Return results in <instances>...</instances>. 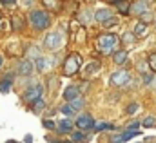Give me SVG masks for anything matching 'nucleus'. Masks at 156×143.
I'll use <instances>...</instances> for the list:
<instances>
[{"mask_svg":"<svg viewBox=\"0 0 156 143\" xmlns=\"http://www.w3.org/2000/svg\"><path fill=\"white\" fill-rule=\"evenodd\" d=\"M134 40H136V36L133 35V33H129V31L122 35V42H123L125 45H133V44H134Z\"/></svg>","mask_w":156,"mask_h":143,"instance_id":"obj_19","label":"nucleus"},{"mask_svg":"<svg viewBox=\"0 0 156 143\" xmlns=\"http://www.w3.org/2000/svg\"><path fill=\"white\" fill-rule=\"evenodd\" d=\"M29 22H31V26L35 27V29H47L49 27V15L45 13V11H42V9H35V11H31L29 13Z\"/></svg>","mask_w":156,"mask_h":143,"instance_id":"obj_1","label":"nucleus"},{"mask_svg":"<svg viewBox=\"0 0 156 143\" xmlns=\"http://www.w3.org/2000/svg\"><path fill=\"white\" fill-rule=\"evenodd\" d=\"M147 11V0H138L136 4L131 5V13L133 15H144Z\"/></svg>","mask_w":156,"mask_h":143,"instance_id":"obj_11","label":"nucleus"},{"mask_svg":"<svg viewBox=\"0 0 156 143\" xmlns=\"http://www.w3.org/2000/svg\"><path fill=\"white\" fill-rule=\"evenodd\" d=\"M113 60H115V64L122 65V64L127 60V53H125V51H116V53L113 54Z\"/></svg>","mask_w":156,"mask_h":143,"instance_id":"obj_16","label":"nucleus"},{"mask_svg":"<svg viewBox=\"0 0 156 143\" xmlns=\"http://www.w3.org/2000/svg\"><path fill=\"white\" fill-rule=\"evenodd\" d=\"M42 92H44V87H42V85H38V83L31 85V87L24 92V102H27V103H35L37 100L42 98Z\"/></svg>","mask_w":156,"mask_h":143,"instance_id":"obj_5","label":"nucleus"},{"mask_svg":"<svg viewBox=\"0 0 156 143\" xmlns=\"http://www.w3.org/2000/svg\"><path fill=\"white\" fill-rule=\"evenodd\" d=\"M44 107H45V102L40 98V100H37V102H35V107H33V109H35V112H40Z\"/></svg>","mask_w":156,"mask_h":143,"instance_id":"obj_26","label":"nucleus"},{"mask_svg":"<svg viewBox=\"0 0 156 143\" xmlns=\"http://www.w3.org/2000/svg\"><path fill=\"white\" fill-rule=\"evenodd\" d=\"M82 38H83V29H80V33L76 36V42H82Z\"/></svg>","mask_w":156,"mask_h":143,"instance_id":"obj_39","label":"nucleus"},{"mask_svg":"<svg viewBox=\"0 0 156 143\" xmlns=\"http://www.w3.org/2000/svg\"><path fill=\"white\" fill-rule=\"evenodd\" d=\"M2 64H4V58H2V54H0V67H2Z\"/></svg>","mask_w":156,"mask_h":143,"instance_id":"obj_41","label":"nucleus"},{"mask_svg":"<svg viewBox=\"0 0 156 143\" xmlns=\"http://www.w3.org/2000/svg\"><path fill=\"white\" fill-rule=\"evenodd\" d=\"M0 2H2L4 5H11V4H15L16 0H0Z\"/></svg>","mask_w":156,"mask_h":143,"instance_id":"obj_38","label":"nucleus"},{"mask_svg":"<svg viewBox=\"0 0 156 143\" xmlns=\"http://www.w3.org/2000/svg\"><path fill=\"white\" fill-rule=\"evenodd\" d=\"M83 140V134L82 132H73L71 134V141H82Z\"/></svg>","mask_w":156,"mask_h":143,"instance_id":"obj_28","label":"nucleus"},{"mask_svg":"<svg viewBox=\"0 0 156 143\" xmlns=\"http://www.w3.org/2000/svg\"><path fill=\"white\" fill-rule=\"evenodd\" d=\"M109 129H115V127L109 125V123H98V125H94V131H109Z\"/></svg>","mask_w":156,"mask_h":143,"instance_id":"obj_25","label":"nucleus"},{"mask_svg":"<svg viewBox=\"0 0 156 143\" xmlns=\"http://www.w3.org/2000/svg\"><path fill=\"white\" fill-rule=\"evenodd\" d=\"M89 18H91L89 11H87V9H85V11H82V15H80V20H82V22H89Z\"/></svg>","mask_w":156,"mask_h":143,"instance_id":"obj_31","label":"nucleus"},{"mask_svg":"<svg viewBox=\"0 0 156 143\" xmlns=\"http://www.w3.org/2000/svg\"><path fill=\"white\" fill-rule=\"evenodd\" d=\"M44 47L49 51H56L62 47V35L60 33H49L44 38Z\"/></svg>","mask_w":156,"mask_h":143,"instance_id":"obj_4","label":"nucleus"},{"mask_svg":"<svg viewBox=\"0 0 156 143\" xmlns=\"http://www.w3.org/2000/svg\"><path fill=\"white\" fill-rule=\"evenodd\" d=\"M138 134H140L138 131H125V132L122 134V140L127 141V140H131V138H134V136H138Z\"/></svg>","mask_w":156,"mask_h":143,"instance_id":"obj_23","label":"nucleus"},{"mask_svg":"<svg viewBox=\"0 0 156 143\" xmlns=\"http://www.w3.org/2000/svg\"><path fill=\"white\" fill-rule=\"evenodd\" d=\"M116 9L122 13V15H129V11H131V4H129V2H125V0H123V2H118Z\"/></svg>","mask_w":156,"mask_h":143,"instance_id":"obj_18","label":"nucleus"},{"mask_svg":"<svg viewBox=\"0 0 156 143\" xmlns=\"http://www.w3.org/2000/svg\"><path fill=\"white\" fill-rule=\"evenodd\" d=\"M142 18H144V24H145L147 20H151V13H149V11H145V13L142 15Z\"/></svg>","mask_w":156,"mask_h":143,"instance_id":"obj_34","label":"nucleus"},{"mask_svg":"<svg viewBox=\"0 0 156 143\" xmlns=\"http://www.w3.org/2000/svg\"><path fill=\"white\" fill-rule=\"evenodd\" d=\"M116 24H118L116 18H111V20H107V22H105V26H107V27H109V26H116Z\"/></svg>","mask_w":156,"mask_h":143,"instance_id":"obj_35","label":"nucleus"},{"mask_svg":"<svg viewBox=\"0 0 156 143\" xmlns=\"http://www.w3.org/2000/svg\"><path fill=\"white\" fill-rule=\"evenodd\" d=\"M140 125H144L145 129H153V127H156V118H153V116H147V118H144V121H142Z\"/></svg>","mask_w":156,"mask_h":143,"instance_id":"obj_20","label":"nucleus"},{"mask_svg":"<svg viewBox=\"0 0 156 143\" xmlns=\"http://www.w3.org/2000/svg\"><path fill=\"white\" fill-rule=\"evenodd\" d=\"M127 82H131V74L127 71H116L111 76V85H115V87H122Z\"/></svg>","mask_w":156,"mask_h":143,"instance_id":"obj_6","label":"nucleus"},{"mask_svg":"<svg viewBox=\"0 0 156 143\" xmlns=\"http://www.w3.org/2000/svg\"><path fill=\"white\" fill-rule=\"evenodd\" d=\"M96 71H100V64H98V62H93V64L85 65V69H83V76H91V74H94Z\"/></svg>","mask_w":156,"mask_h":143,"instance_id":"obj_15","label":"nucleus"},{"mask_svg":"<svg viewBox=\"0 0 156 143\" xmlns=\"http://www.w3.org/2000/svg\"><path fill=\"white\" fill-rule=\"evenodd\" d=\"M111 18H113V13L109 9H105V7H102V9H98L94 13V20H98V22H107Z\"/></svg>","mask_w":156,"mask_h":143,"instance_id":"obj_10","label":"nucleus"},{"mask_svg":"<svg viewBox=\"0 0 156 143\" xmlns=\"http://www.w3.org/2000/svg\"><path fill=\"white\" fill-rule=\"evenodd\" d=\"M60 112H64L66 116H73V114H75L76 110H75V109H73L71 105H69V103H67V105H64V107L60 109Z\"/></svg>","mask_w":156,"mask_h":143,"instance_id":"obj_24","label":"nucleus"},{"mask_svg":"<svg viewBox=\"0 0 156 143\" xmlns=\"http://www.w3.org/2000/svg\"><path fill=\"white\" fill-rule=\"evenodd\" d=\"M5 143H18V141H15V140H9V141H5Z\"/></svg>","mask_w":156,"mask_h":143,"instance_id":"obj_42","label":"nucleus"},{"mask_svg":"<svg viewBox=\"0 0 156 143\" xmlns=\"http://www.w3.org/2000/svg\"><path fill=\"white\" fill-rule=\"evenodd\" d=\"M136 109H138L136 103H131V105L127 107V112H129V114H134V112H136Z\"/></svg>","mask_w":156,"mask_h":143,"instance_id":"obj_32","label":"nucleus"},{"mask_svg":"<svg viewBox=\"0 0 156 143\" xmlns=\"http://www.w3.org/2000/svg\"><path fill=\"white\" fill-rule=\"evenodd\" d=\"M133 35L136 36V38H142V36L147 35V24H144V22H138L136 24V27H134V31H133Z\"/></svg>","mask_w":156,"mask_h":143,"instance_id":"obj_13","label":"nucleus"},{"mask_svg":"<svg viewBox=\"0 0 156 143\" xmlns=\"http://www.w3.org/2000/svg\"><path fill=\"white\" fill-rule=\"evenodd\" d=\"M42 123H44V127H45V129H49V131H53V129H56V125H55V123H53L51 120H44Z\"/></svg>","mask_w":156,"mask_h":143,"instance_id":"obj_30","label":"nucleus"},{"mask_svg":"<svg viewBox=\"0 0 156 143\" xmlns=\"http://www.w3.org/2000/svg\"><path fill=\"white\" fill-rule=\"evenodd\" d=\"M76 98H80V89H78L76 85H69V87L64 91V100L73 102V100H76Z\"/></svg>","mask_w":156,"mask_h":143,"instance_id":"obj_9","label":"nucleus"},{"mask_svg":"<svg viewBox=\"0 0 156 143\" xmlns=\"http://www.w3.org/2000/svg\"><path fill=\"white\" fill-rule=\"evenodd\" d=\"M113 143H123V140H122V134H120V136H115V138H113Z\"/></svg>","mask_w":156,"mask_h":143,"instance_id":"obj_37","label":"nucleus"},{"mask_svg":"<svg viewBox=\"0 0 156 143\" xmlns=\"http://www.w3.org/2000/svg\"><path fill=\"white\" fill-rule=\"evenodd\" d=\"M27 56H29L27 60H33V58L37 60V58H40V56H42V54H40V51L37 49V47H31V49L27 51Z\"/></svg>","mask_w":156,"mask_h":143,"instance_id":"obj_22","label":"nucleus"},{"mask_svg":"<svg viewBox=\"0 0 156 143\" xmlns=\"http://www.w3.org/2000/svg\"><path fill=\"white\" fill-rule=\"evenodd\" d=\"M24 141H26V143H31V141H33V136H31V134H27V136L24 138Z\"/></svg>","mask_w":156,"mask_h":143,"instance_id":"obj_40","label":"nucleus"},{"mask_svg":"<svg viewBox=\"0 0 156 143\" xmlns=\"http://www.w3.org/2000/svg\"><path fill=\"white\" fill-rule=\"evenodd\" d=\"M51 143H62V141H51Z\"/></svg>","mask_w":156,"mask_h":143,"instance_id":"obj_44","label":"nucleus"},{"mask_svg":"<svg viewBox=\"0 0 156 143\" xmlns=\"http://www.w3.org/2000/svg\"><path fill=\"white\" fill-rule=\"evenodd\" d=\"M83 103H85V100H82V98H76V100H73V102H69V105L75 109V110H80V109L83 107Z\"/></svg>","mask_w":156,"mask_h":143,"instance_id":"obj_21","label":"nucleus"},{"mask_svg":"<svg viewBox=\"0 0 156 143\" xmlns=\"http://www.w3.org/2000/svg\"><path fill=\"white\" fill-rule=\"evenodd\" d=\"M71 129H73L71 120H64V121H60V123L56 125V131H58L60 134H71Z\"/></svg>","mask_w":156,"mask_h":143,"instance_id":"obj_12","label":"nucleus"},{"mask_svg":"<svg viewBox=\"0 0 156 143\" xmlns=\"http://www.w3.org/2000/svg\"><path fill=\"white\" fill-rule=\"evenodd\" d=\"M116 44H118V36L107 33V35H102L100 38H98L96 47H98L102 53H111V51L116 47Z\"/></svg>","mask_w":156,"mask_h":143,"instance_id":"obj_2","label":"nucleus"},{"mask_svg":"<svg viewBox=\"0 0 156 143\" xmlns=\"http://www.w3.org/2000/svg\"><path fill=\"white\" fill-rule=\"evenodd\" d=\"M33 71H35V64L31 62V60H20V64H18V74L20 76H31L33 74Z\"/></svg>","mask_w":156,"mask_h":143,"instance_id":"obj_7","label":"nucleus"},{"mask_svg":"<svg viewBox=\"0 0 156 143\" xmlns=\"http://www.w3.org/2000/svg\"><path fill=\"white\" fill-rule=\"evenodd\" d=\"M35 67L38 69V71H45L47 67H49V64H47V60H45V56H40L35 60Z\"/></svg>","mask_w":156,"mask_h":143,"instance_id":"obj_17","label":"nucleus"},{"mask_svg":"<svg viewBox=\"0 0 156 143\" xmlns=\"http://www.w3.org/2000/svg\"><path fill=\"white\" fill-rule=\"evenodd\" d=\"M149 67H151L153 71H156V53H153V54L149 56Z\"/></svg>","mask_w":156,"mask_h":143,"instance_id":"obj_27","label":"nucleus"},{"mask_svg":"<svg viewBox=\"0 0 156 143\" xmlns=\"http://www.w3.org/2000/svg\"><path fill=\"white\" fill-rule=\"evenodd\" d=\"M111 2H115V4H118V2H123V0H111Z\"/></svg>","mask_w":156,"mask_h":143,"instance_id":"obj_43","label":"nucleus"},{"mask_svg":"<svg viewBox=\"0 0 156 143\" xmlns=\"http://www.w3.org/2000/svg\"><path fill=\"white\" fill-rule=\"evenodd\" d=\"M11 80H13V76H7V78H4L0 82V92L2 94H7L11 91Z\"/></svg>","mask_w":156,"mask_h":143,"instance_id":"obj_14","label":"nucleus"},{"mask_svg":"<svg viewBox=\"0 0 156 143\" xmlns=\"http://www.w3.org/2000/svg\"><path fill=\"white\" fill-rule=\"evenodd\" d=\"M80 62H82V60H80V54H76V53L69 54V56L66 58V62H64V72H66L67 76L78 72V69H80Z\"/></svg>","mask_w":156,"mask_h":143,"instance_id":"obj_3","label":"nucleus"},{"mask_svg":"<svg viewBox=\"0 0 156 143\" xmlns=\"http://www.w3.org/2000/svg\"><path fill=\"white\" fill-rule=\"evenodd\" d=\"M13 27L15 29H22V20L18 16H13Z\"/></svg>","mask_w":156,"mask_h":143,"instance_id":"obj_29","label":"nucleus"},{"mask_svg":"<svg viewBox=\"0 0 156 143\" xmlns=\"http://www.w3.org/2000/svg\"><path fill=\"white\" fill-rule=\"evenodd\" d=\"M76 127L80 131H91V129H94V120L89 114H83L76 120Z\"/></svg>","mask_w":156,"mask_h":143,"instance_id":"obj_8","label":"nucleus"},{"mask_svg":"<svg viewBox=\"0 0 156 143\" xmlns=\"http://www.w3.org/2000/svg\"><path fill=\"white\" fill-rule=\"evenodd\" d=\"M44 4L45 5H51V7H56V2L55 0H44Z\"/></svg>","mask_w":156,"mask_h":143,"instance_id":"obj_36","label":"nucleus"},{"mask_svg":"<svg viewBox=\"0 0 156 143\" xmlns=\"http://www.w3.org/2000/svg\"><path fill=\"white\" fill-rule=\"evenodd\" d=\"M138 127H140V123H138V121H133V123H129V127H127V129H131V131H136Z\"/></svg>","mask_w":156,"mask_h":143,"instance_id":"obj_33","label":"nucleus"}]
</instances>
